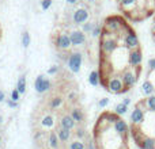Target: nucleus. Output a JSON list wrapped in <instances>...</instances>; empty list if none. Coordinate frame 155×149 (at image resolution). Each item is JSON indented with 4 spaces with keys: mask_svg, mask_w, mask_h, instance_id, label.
<instances>
[{
    "mask_svg": "<svg viewBox=\"0 0 155 149\" xmlns=\"http://www.w3.org/2000/svg\"><path fill=\"white\" fill-rule=\"evenodd\" d=\"M109 33L106 31V37L102 40V45H101V49L105 54H112L120 48L118 45V38H116L114 35H107Z\"/></svg>",
    "mask_w": 155,
    "mask_h": 149,
    "instance_id": "f257e3e1",
    "label": "nucleus"
},
{
    "mask_svg": "<svg viewBox=\"0 0 155 149\" xmlns=\"http://www.w3.org/2000/svg\"><path fill=\"white\" fill-rule=\"evenodd\" d=\"M107 90H109L112 94L127 92L125 85H124L121 77H118V76H110L109 79H107Z\"/></svg>",
    "mask_w": 155,
    "mask_h": 149,
    "instance_id": "f03ea898",
    "label": "nucleus"
},
{
    "mask_svg": "<svg viewBox=\"0 0 155 149\" xmlns=\"http://www.w3.org/2000/svg\"><path fill=\"white\" fill-rule=\"evenodd\" d=\"M124 24H125V22L121 18H118V16H110V18H107L106 22H105L106 31H110V33H117Z\"/></svg>",
    "mask_w": 155,
    "mask_h": 149,
    "instance_id": "7ed1b4c3",
    "label": "nucleus"
},
{
    "mask_svg": "<svg viewBox=\"0 0 155 149\" xmlns=\"http://www.w3.org/2000/svg\"><path fill=\"white\" fill-rule=\"evenodd\" d=\"M82 60H83V57H82V54L80 53H72L70 56V59H68V67H70V69H71V72H74V73H78L80 71V67H82Z\"/></svg>",
    "mask_w": 155,
    "mask_h": 149,
    "instance_id": "20e7f679",
    "label": "nucleus"
},
{
    "mask_svg": "<svg viewBox=\"0 0 155 149\" xmlns=\"http://www.w3.org/2000/svg\"><path fill=\"white\" fill-rule=\"evenodd\" d=\"M56 46L59 49H63V50H68V49L72 46V42H71L70 35L67 34H59L56 38Z\"/></svg>",
    "mask_w": 155,
    "mask_h": 149,
    "instance_id": "39448f33",
    "label": "nucleus"
},
{
    "mask_svg": "<svg viewBox=\"0 0 155 149\" xmlns=\"http://www.w3.org/2000/svg\"><path fill=\"white\" fill-rule=\"evenodd\" d=\"M113 126H114V132H116V133H117L118 136H121V137H124V138H125L127 134H128V125H127L125 121L121 119V118H118V119L113 123Z\"/></svg>",
    "mask_w": 155,
    "mask_h": 149,
    "instance_id": "423d86ee",
    "label": "nucleus"
},
{
    "mask_svg": "<svg viewBox=\"0 0 155 149\" xmlns=\"http://www.w3.org/2000/svg\"><path fill=\"white\" fill-rule=\"evenodd\" d=\"M70 38H71V42H72V46H79L82 43H84L86 41V35L82 31H79V30H75V31L71 33Z\"/></svg>",
    "mask_w": 155,
    "mask_h": 149,
    "instance_id": "0eeeda50",
    "label": "nucleus"
},
{
    "mask_svg": "<svg viewBox=\"0 0 155 149\" xmlns=\"http://www.w3.org/2000/svg\"><path fill=\"white\" fill-rule=\"evenodd\" d=\"M87 19H88V11L84 10V8H79L74 14V22L78 24H82L84 22H87Z\"/></svg>",
    "mask_w": 155,
    "mask_h": 149,
    "instance_id": "6e6552de",
    "label": "nucleus"
},
{
    "mask_svg": "<svg viewBox=\"0 0 155 149\" xmlns=\"http://www.w3.org/2000/svg\"><path fill=\"white\" fill-rule=\"evenodd\" d=\"M60 125H61V128H65V129H74L75 128V119H74L71 115H65V117L61 118V121H60Z\"/></svg>",
    "mask_w": 155,
    "mask_h": 149,
    "instance_id": "1a4fd4ad",
    "label": "nucleus"
},
{
    "mask_svg": "<svg viewBox=\"0 0 155 149\" xmlns=\"http://www.w3.org/2000/svg\"><path fill=\"white\" fill-rule=\"evenodd\" d=\"M88 83H90L93 87H97L99 84V72L98 71H93L88 76Z\"/></svg>",
    "mask_w": 155,
    "mask_h": 149,
    "instance_id": "9d476101",
    "label": "nucleus"
},
{
    "mask_svg": "<svg viewBox=\"0 0 155 149\" xmlns=\"http://www.w3.org/2000/svg\"><path fill=\"white\" fill-rule=\"evenodd\" d=\"M57 136H59L60 141H67V140L70 138V136H71V132H70V129L61 128L59 130V133H57Z\"/></svg>",
    "mask_w": 155,
    "mask_h": 149,
    "instance_id": "9b49d317",
    "label": "nucleus"
},
{
    "mask_svg": "<svg viewBox=\"0 0 155 149\" xmlns=\"http://www.w3.org/2000/svg\"><path fill=\"white\" fill-rule=\"evenodd\" d=\"M16 90L22 94H25V91H26V76H21L18 80V84H16Z\"/></svg>",
    "mask_w": 155,
    "mask_h": 149,
    "instance_id": "f8f14e48",
    "label": "nucleus"
},
{
    "mask_svg": "<svg viewBox=\"0 0 155 149\" xmlns=\"http://www.w3.org/2000/svg\"><path fill=\"white\" fill-rule=\"evenodd\" d=\"M44 80H45V77L44 76H37V79H35V81H34V88H35V91H37L38 94H44L42 92Z\"/></svg>",
    "mask_w": 155,
    "mask_h": 149,
    "instance_id": "ddd939ff",
    "label": "nucleus"
},
{
    "mask_svg": "<svg viewBox=\"0 0 155 149\" xmlns=\"http://www.w3.org/2000/svg\"><path fill=\"white\" fill-rule=\"evenodd\" d=\"M142 88H143V92H144L147 96H148V95H153V92H154V85L151 84V83L148 81V80H147V81L143 83Z\"/></svg>",
    "mask_w": 155,
    "mask_h": 149,
    "instance_id": "4468645a",
    "label": "nucleus"
},
{
    "mask_svg": "<svg viewBox=\"0 0 155 149\" xmlns=\"http://www.w3.org/2000/svg\"><path fill=\"white\" fill-rule=\"evenodd\" d=\"M59 136H57L56 133H53L52 132L51 133V136H49V144H51V147H52V149H56L57 147H59Z\"/></svg>",
    "mask_w": 155,
    "mask_h": 149,
    "instance_id": "2eb2a0df",
    "label": "nucleus"
},
{
    "mask_svg": "<svg viewBox=\"0 0 155 149\" xmlns=\"http://www.w3.org/2000/svg\"><path fill=\"white\" fill-rule=\"evenodd\" d=\"M71 117L75 119V122H82L83 121V114L79 109H74L72 113H71Z\"/></svg>",
    "mask_w": 155,
    "mask_h": 149,
    "instance_id": "dca6fc26",
    "label": "nucleus"
},
{
    "mask_svg": "<svg viewBox=\"0 0 155 149\" xmlns=\"http://www.w3.org/2000/svg\"><path fill=\"white\" fill-rule=\"evenodd\" d=\"M127 110H128V106H127L125 103H120V104H117V106H116L114 113H116V114H118V115H124L127 113Z\"/></svg>",
    "mask_w": 155,
    "mask_h": 149,
    "instance_id": "f3484780",
    "label": "nucleus"
},
{
    "mask_svg": "<svg viewBox=\"0 0 155 149\" xmlns=\"http://www.w3.org/2000/svg\"><path fill=\"white\" fill-rule=\"evenodd\" d=\"M41 125L45 126V128H52V126H53V118H52L51 115H46V117L41 121Z\"/></svg>",
    "mask_w": 155,
    "mask_h": 149,
    "instance_id": "a211bd4d",
    "label": "nucleus"
},
{
    "mask_svg": "<svg viewBox=\"0 0 155 149\" xmlns=\"http://www.w3.org/2000/svg\"><path fill=\"white\" fill-rule=\"evenodd\" d=\"M22 45H23V48H29L30 45V34L27 31L22 34Z\"/></svg>",
    "mask_w": 155,
    "mask_h": 149,
    "instance_id": "6ab92c4d",
    "label": "nucleus"
},
{
    "mask_svg": "<svg viewBox=\"0 0 155 149\" xmlns=\"http://www.w3.org/2000/svg\"><path fill=\"white\" fill-rule=\"evenodd\" d=\"M70 149H84V144L82 141H72L70 145Z\"/></svg>",
    "mask_w": 155,
    "mask_h": 149,
    "instance_id": "aec40b11",
    "label": "nucleus"
},
{
    "mask_svg": "<svg viewBox=\"0 0 155 149\" xmlns=\"http://www.w3.org/2000/svg\"><path fill=\"white\" fill-rule=\"evenodd\" d=\"M61 103H63V99L61 98H54L53 100L51 102V107H52V109H56V107H59Z\"/></svg>",
    "mask_w": 155,
    "mask_h": 149,
    "instance_id": "412c9836",
    "label": "nucleus"
},
{
    "mask_svg": "<svg viewBox=\"0 0 155 149\" xmlns=\"http://www.w3.org/2000/svg\"><path fill=\"white\" fill-rule=\"evenodd\" d=\"M19 95H21V92H19V91L15 88V90L11 92V99H12V100H15V102H18L19 100Z\"/></svg>",
    "mask_w": 155,
    "mask_h": 149,
    "instance_id": "4be33fe9",
    "label": "nucleus"
},
{
    "mask_svg": "<svg viewBox=\"0 0 155 149\" xmlns=\"http://www.w3.org/2000/svg\"><path fill=\"white\" fill-rule=\"evenodd\" d=\"M51 5H52V0H42V2H41V7H42V10H48Z\"/></svg>",
    "mask_w": 155,
    "mask_h": 149,
    "instance_id": "5701e85b",
    "label": "nucleus"
},
{
    "mask_svg": "<svg viewBox=\"0 0 155 149\" xmlns=\"http://www.w3.org/2000/svg\"><path fill=\"white\" fill-rule=\"evenodd\" d=\"M49 88H51V81H49L48 79H45V80H44V85H42V92L49 91Z\"/></svg>",
    "mask_w": 155,
    "mask_h": 149,
    "instance_id": "b1692460",
    "label": "nucleus"
},
{
    "mask_svg": "<svg viewBox=\"0 0 155 149\" xmlns=\"http://www.w3.org/2000/svg\"><path fill=\"white\" fill-rule=\"evenodd\" d=\"M109 102H110V100H109L107 98H104V99H101V100L98 102V106L101 107V109H102V107H106L107 104H109Z\"/></svg>",
    "mask_w": 155,
    "mask_h": 149,
    "instance_id": "393cba45",
    "label": "nucleus"
},
{
    "mask_svg": "<svg viewBox=\"0 0 155 149\" xmlns=\"http://www.w3.org/2000/svg\"><path fill=\"white\" fill-rule=\"evenodd\" d=\"M91 34H93L94 37H98L99 34H102V30H101V27H99V26H95V27H94V29H93V33H91Z\"/></svg>",
    "mask_w": 155,
    "mask_h": 149,
    "instance_id": "a878e982",
    "label": "nucleus"
},
{
    "mask_svg": "<svg viewBox=\"0 0 155 149\" xmlns=\"http://www.w3.org/2000/svg\"><path fill=\"white\" fill-rule=\"evenodd\" d=\"M56 72H57V67H52V68H49V69H48L49 74H54Z\"/></svg>",
    "mask_w": 155,
    "mask_h": 149,
    "instance_id": "bb28decb",
    "label": "nucleus"
},
{
    "mask_svg": "<svg viewBox=\"0 0 155 149\" xmlns=\"http://www.w3.org/2000/svg\"><path fill=\"white\" fill-rule=\"evenodd\" d=\"M7 104H8L10 107H16V102H15V100H12V99H11V100H8V102H7Z\"/></svg>",
    "mask_w": 155,
    "mask_h": 149,
    "instance_id": "cd10ccee",
    "label": "nucleus"
},
{
    "mask_svg": "<svg viewBox=\"0 0 155 149\" xmlns=\"http://www.w3.org/2000/svg\"><path fill=\"white\" fill-rule=\"evenodd\" d=\"M4 99H5V94L3 92V91H0V103H2Z\"/></svg>",
    "mask_w": 155,
    "mask_h": 149,
    "instance_id": "c85d7f7f",
    "label": "nucleus"
},
{
    "mask_svg": "<svg viewBox=\"0 0 155 149\" xmlns=\"http://www.w3.org/2000/svg\"><path fill=\"white\" fill-rule=\"evenodd\" d=\"M153 33H154V42H155V18H154V26H153Z\"/></svg>",
    "mask_w": 155,
    "mask_h": 149,
    "instance_id": "c756f323",
    "label": "nucleus"
},
{
    "mask_svg": "<svg viewBox=\"0 0 155 149\" xmlns=\"http://www.w3.org/2000/svg\"><path fill=\"white\" fill-rule=\"evenodd\" d=\"M67 3H70V4H75V3H78V0H67Z\"/></svg>",
    "mask_w": 155,
    "mask_h": 149,
    "instance_id": "7c9ffc66",
    "label": "nucleus"
},
{
    "mask_svg": "<svg viewBox=\"0 0 155 149\" xmlns=\"http://www.w3.org/2000/svg\"><path fill=\"white\" fill-rule=\"evenodd\" d=\"M129 102H131V100H129V99H124V102H123V103H125L127 106H128V104H129Z\"/></svg>",
    "mask_w": 155,
    "mask_h": 149,
    "instance_id": "2f4dec72",
    "label": "nucleus"
},
{
    "mask_svg": "<svg viewBox=\"0 0 155 149\" xmlns=\"http://www.w3.org/2000/svg\"><path fill=\"white\" fill-rule=\"evenodd\" d=\"M118 149H128V147H127V145H123V147H120Z\"/></svg>",
    "mask_w": 155,
    "mask_h": 149,
    "instance_id": "473e14b6",
    "label": "nucleus"
},
{
    "mask_svg": "<svg viewBox=\"0 0 155 149\" xmlns=\"http://www.w3.org/2000/svg\"><path fill=\"white\" fill-rule=\"evenodd\" d=\"M88 2H95V0H88Z\"/></svg>",
    "mask_w": 155,
    "mask_h": 149,
    "instance_id": "72a5a7b5",
    "label": "nucleus"
},
{
    "mask_svg": "<svg viewBox=\"0 0 155 149\" xmlns=\"http://www.w3.org/2000/svg\"><path fill=\"white\" fill-rule=\"evenodd\" d=\"M0 142H2V137H0Z\"/></svg>",
    "mask_w": 155,
    "mask_h": 149,
    "instance_id": "f704fd0d",
    "label": "nucleus"
}]
</instances>
